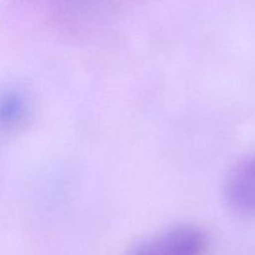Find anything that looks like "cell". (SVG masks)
I'll return each mask as SVG.
<instances>
[{
	"label": "cell",
	"mask_w": 255,
	"mask_h": 255,
	"mask_svg": "<svg viewBox=\"0 0 255 255\" xmlns=\"http://www.w3.org/2000/svg\"><path fill=\"white\" fill-rule=\"evenodd\" d=\"M223 191L232 208L241 213L255 214V153L231 169Z\"/></svg>",
	"instance_id": "cell-2"
},
{
	"label": "cell",
	"mask_w": 255,
	"mask_h": 255,
	"mask_svg": "<svg viewBox=\"0 0 255 255\" xmlns=\"http://www.w3.org/2000/svg\"><path fill=\"white\" fill-rule=\"evenodd\" d=\"M207 238L193 226H178L137 244L129 255H204Z\"/></svg>",
	"instance_id": "cell-1"
}]
</instances>
